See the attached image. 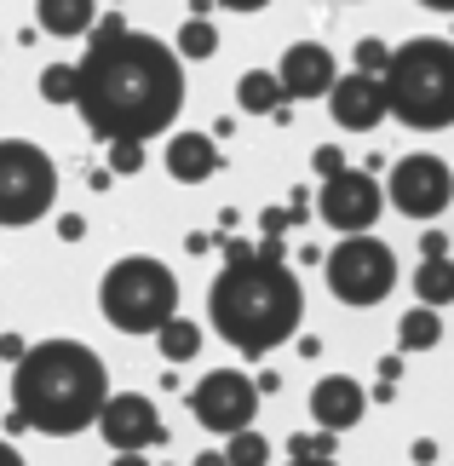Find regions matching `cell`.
I'll list each match as a JSON object with an SVG mask.
<instances>
[{
	"label": "cell",
	"instance_id": "6da1fadb",
	"mask_svg": "<svg viewBox=\"0 0 454 466\" xmlns=\"http://www.w3.org/2000/svg\"><path fill=\"white\" fill-rule=\"evenodd\" d=\"M81 93L76 110L86 133L104 145H150L173 133L185 110V58L178 46L156 41L144 29H126L121 12H104L81 52Z\"/></svg>",
	"mask_w": 454,
	"mask_h": 466
},
{
	"label": "cell",
	"instance_id": "7a4b0ae2",
	"mask_svg": "<svg viewBox=\"0 0 454 466\" xmlns=\"http://www.w3.org/2000/svg\"><path fill=\"white\" fill-rule=\"evenodd\" d=\"M207 322L230 339L242 357H270L299 334L305 322V289L288 271L282 237H259V248L242 259H225V271L207 289Z\"/></svg>",
	"mask_w": 454,
	"mask_h": 466
},
{
	"label": "cell",
	"instance_id": "3957f363",
	"mask_svg": "<svg viewBox=\"0 0 454 466\" xmlns=\"http://www.w3.org/2000/svg\"><path fill=\"white\" fill-rule=\"evenodd\" d=\"M110 403V363L86 339H35L12 369V409L41 438H81Z\"/></svg>",
	"mask_w": 454,
	"mask_h": 466
},
{
	"label": "cell",
	"instance_id": "277c9868",
	"mask_svg": "<svg viewBox=\"0 0 454 466\" xmlns=\"http://www.w3.org/2000/svg\"><path fill=\"white\" fill-rule=\"evenodd\" d=\"M386 93H391V121H403L409 133L454 127V41L414 35V41L391 46Z\"/></svg>",
	"mask_w": 454,
	"mask_h": 466
},
{
	"label": "cell",
	"instance_id": "5b68a950",
	"mask_svg": "<svg viewBox=\"0 0 454 466\" xmlns=\"http://www.w3.org/2000/svg\"><path fill=\"white\" fill-rule=\"evenodd\" d=\"M98 311L121 334H161L178 317V277L156 254H126L98 282Z\"/></svg>",
	"mask_w": 454,
	"mask_h": 466
},
{
	"label": "cell",
	"instance_id": "8992f818",
	"mask_svg": "<svg viewBox=\"0 0 454 466\" xmlns=\"http://www.w3.org/2000/svg\"><path fill=\"white\" fill-rule=\"evenodd\" d=\"M58 202V167L35 138H0V230L41 225Z\"/></svg>",
	"mask_w": 454,
	"mask_h": 466
},
{
	"label": "cell",
	"instance_id": "52a82bcc",
	"mask_svg": "<svg viewBox=\"0 0 454 466\" xmlns=\"http://www.w3.org/2000/svg\"><path fill=\"white\" fill-rule=\"evenodd\" d=\"M397 289V254L379 237H339V248L328 254V294L351 311L379 306Z\"/></svg>",
	"mask_w": 454,
	"mask_h": 466
},
{
	"label": "cell",
	"instance_id": "ba28073f",
	"mask_svg": "<svg viewBox=\"0 0 454 466\" xmlns=\"http://www.w3.org/2000/svg\"><path fill=\"white\" fill-rule=\"evenodd\" d=\"M386 202L403 213V219H438V213L454 202V167L443 156H431V150H414L403 161H391Z\"/></svg>",
	"mask_w": 454,
	"mask_h": 466
},
{
	"label": "cell",
	"instance_id": "9c48e42d",
	"mask_svg": "<svg viewBox=\"0 0 454 466\" xmlns=\"http://www.w3.org/2000/svg\"><path fill=\"white\" fill-rule=\"evenodd\" d=\"M259 380H247V374H236V369H213L196 380L190 391V415L207 426V432H219V438H236V432H247L253 420H259Z\"/></svg>",
	"mask_w": 454,
	"mask_h": 466
},
{
	"label": "cell",
	"instance_id": "30bf717a",
	"mask_svg": "<svg viewBox=\"0 0 454 466\" xmlns=\"http://www.w3.org/2000/svg\"><path fill=\"white\" fill-rule=\"evenodd\" d=\"M317 213L328 230H345V237H362V230L379 225V213H386V185L368 173V167H345L334 178H322L317 190Z\"/></svg>",
	"mask_w": 454,
	"mask_h": 466
},
{
	"label": "cell",
	"instance_id": "8fae6325",
	"mask_svg": "<svg viewBox=\"0 0 454 466\" xmlns=\"http://www.w3.org/2000/svg\"><path fill=\"white\" fill-rule=\"evenodd\" d=\"M98 438L110 443L116 455H144V450H156V443H167V426H161L156 403L144 398V391H110V403H104V415H98Z\"/></svg>",
	"mask_w": 454,
	"mask_h": 466
},
{
	"label": "cell",
	"instance_id": "7c38bea8",
	"mask_svg": "<svg viewBox=\"0 0 454 466\" xmlns=\"http://www.w3.org/2000/svg\"><path fill=\"white\" fill-rule=\"evenodd\" d=\"M328 116L339 121L345 133H374L379 121L391 116V93H386V81H379V76H362V69L339 76V81H334V93H328Z\"/></svg>",
	"mask_w": 454,
	"mask_h": 466
},
{
	"label": "cell",
	"instance_id": "4fadbf2b",
	"mask_svg": "<svg viewBox=\"0 0 454 466\" xmlns=\"http://www.w3.org/2000/svg\"><path fill=\"white\" fill-rule=\"evenodd\" d=\"M282 93L288 98H328L334 93V81H339V69H334V52L328 46H317V41H294L282 52Z\"/></svg>",
	"mask_w": 454,
	"mask_h": 466
},
{
	"label": "cell",
	"instance_id": "5bb4252c",
	"mask_svg": "<svg viewBox=\"0 0 454 466\" xmlns=\"http://www.w3.org/2000/svg\"><path fill=\"white\" fill-rule=\"evenodd\" d=\"M362 409H368V391H362L351 374H322L311 386V420L322 432H351L362 420Z\"/></svg>",
	"mask_w": 454,
	"mask_h": 466
},
{
	"label": "cell",
	"instance_id": "9a60e30c",
	"mask_svg": "<svg viewBox=\"0 0 454 466\" xmlns=\"http://www.w3.org/2000/svg\"><path fill=\"white\" fill-rule=\"evenodd\" d=\"M225 167V150L213 133H173L167 138V173L178 178V185H202V178H213Z\"/></svg>",
	"mask_w": 454,
	"mask_h": 466
},
{
	"label": "cell",
	"instance_id": "2e32d148",
	"mask_svg": "<svg viewBox=\"0 0 454 466\" xmlns=\"http://www.w3.org/2000/svg\"><path fill=\"white\" fill-rule=\"evenodd\" d=\"M35 24L52 41H81L98 29V0H35Z\"/></svg>",
	"mask_w": 454,
	"mask_h": 466
},
{
	"label": "cell",
	"instance_id": "e0dca14e",
	"mask_svg": "<svg viewBox=\"0 0 454 466\" xmlns=\"http://www.w3.org/2000/svg\"><path fill=\"white\" fill-rule=\"evenodd\" d=\"M282 76L277 69H247L242 81H236V104H242L247 116H277L282 110Z\"/></svg>",
	"mask_w": 454,
	"mask_h": 466
},
{
	"label": "cell",
	"instance_id": "ac0fdd59",
	"mask_svg": "<svg viewBox=\"0 0 454 466\" xmlns=\"http://www.w3.org/2000/svg\"><path fill=\"white\" fill-rule=\"evenodd\" d=\"M438 339H443L438 306H420V299H414V311H403V322H397V351H431Z\"/></svg>",
	"mask_w": 454,
	"mask_h": 466
},
{
	"label": "cell",
	"instance_id": "d6986e66",
	"mask_svg": "<svg viewBox=\"0 0 454 466\" xmlns=\"http://www.w3.org/2000/svg\"><path fill=\"white\" fill-rule=\"evenodd\" d=\"M414 299L443 311L454 299V259H420V265H414Z\"/></svg>",
	"mask_w": 454,
	"mask_h": 466
},
{
	"label": "cell",
	"instance_id": "ffe728a7",
	"mask_svg": "<svg viewBox=\"0 0 454 466\" xmlns=\"http://www.w3.org/2000/svg\"><path fill=\"white\" fill-rule=\"evenodd\" d=\"M178 58H190V64H207L213 52H219V29H213V17H185L178 24Z\"/></svg>",
	"mask_w": 454,
	"mask_h": 466
},
{
	"label": "cell",
	"instance_id": "44dd1931",
	"mask_svg": "<svg viewBox=\"0 0 454 466\" xmlns=\"http://www.w3.org/2000/svg\"><path fill=\"white\" fill-rule=\"evenodd\" d=\"M156 346H161V357H167V363H190V357L202 351V329H196L190 317H173L167 329L156 334Z\"/></svg>",
	"mask_w": 454,
	"mask_h": 466
},
{
	"label": "cell",
	"instance_id": "7402d4cb",
	"mask_svg": "<svg viewBox=\"0 0 454 466\" xmlns=\"http://www.w3.org/2000/svg\"><path fill=\"white\" fill-rule=\"evenodd\" d=\"M76 93H81V69L76 64H46L41 69V98L46 104H76Z\"/></svg>",
	"mask_w": 454,
	"mask_h": 466
},
{
	"label": "cell",
	"instance_id": "603a6c76",
	"mask_svg": "<svg viewBox=\"0 0 454 466\" xmlns=\"http://www.w3.org/2000/svg\"><path fill=\"white\" fill-rule=\"evenodd\" d=\"M225 461H230V466H270V438L247 426V432L225 438Z\"/></svg>",
	"mask_w": 454,
	"mask_h": 466
},
{
	"label": "cell",
	"instance_id": "cb8c5ba5",
	"mask_svg": "<svg viewBox=\"0 0 454 466\" xmlns=\"http://www.w3.org/2000/svg\"><path fill=\"white\" fill-rule=\"evenodd\" d=\"M334 438L339 432H322V426L317 432H299V438H288V455L294 461H334Z\"/></svg>",
	"mask_w": 454,
	"mask_h": 466
},
{
	"label": "cell",
	"instance_id": "d4e9b609",
	"mask_svg": "<svg viewBox=\"0 0 454 466\" xmlns=\"http://www.w3.org/2000/svg\"><path fill=\"white\" fill-rule=\"evenodd\" d=\"M351 64L362 69V76H379V81H386V69H391V46H386V41H374V35H368V41H357Z\"/></svg>",
	"mask_w": 454,
	"mask_h": 466
},
{
	"label": "cell",
	"instance_id": "484cf974",
	"mask_svg": "<svg viewBox=\"0 0 454 466\" xmlns=\"http://www.w3.org/2000/svg\"><path fill=\"white\" fill-rule=\"evenodd\" d=\"M110 173H116V178L144 173V145H110Z\"/></svg>",
	"mask_w": 454,
	"mask_h": 466
},
{
	"label": "cell",
	"instance_id": "4316f807",
	"mask_svg": "<svg viewBox=\"0 0 454 466\" xmlns=\"http://www.w3.org/2000/svg\"><path fill=\"white\" fill-rule=\"evenodd\" d=\"M311 173H317V178L345 173V150H339V145H317V150H311Z\"/></svg>",
	"mask_w": 454,
	"mask_h": 466
},
{
	"label": "cell",
	"instance_id": "83f0119b",
	"mask_svg": "<svg viewBox=\"0 0 454 466\" xmlns=\"http://www.w3.org/2000/svg\"><path fill=\"white\" fill-rule=\"evenodd\" d=\"M294 230V208H265L259 213V237H288Z\"/></svg>",
	"mask_w": 454,
	"mask_h": 466
},
{
	"label": "cell",
	"instance_id": "f1b7e54d",
	"mask_svg": "<svg viewBox=\"0 0 454 466\" xmlns=\"http://www.w3.org/2000/svg\"><path fill=\"white\" fill-rule=\"evenodd\" d=\"M24 357H29V339L6 329V334H0V363H12V369H17V363H24Z\"/></svg>",
	"mask_w": 454,
	"mask_h": 466
},
{
	"label": "cell",
	"instance_id": "f546056e",
	"mask_svg": "<svg viewBox=\"0 0 454 466\" xmlns=\"http://www.w3.org/2000/svg\"><path fill=\"white\" fill-rule=\"evenodd\" d=\"M420 259H449V237H443V230H426V237H420Z\"/></svg>",
	"mask_w": 454,
	"mask_h": 466
},
{
	"label": "cell",
	"instance_id": "4dcf8cb0",
	"mask_svg": "<svg viewBox=\"0 0 454 466\" xmlns=\"http://www.w3.org/2000/svg\"><path fill=\"white\" fill-rule=\"evenodd\" d=\"M58 237L64 242H81L86 237V219H81V213H58Z\"/></svg>",
	"mask_w": 454,
	"mask_h": 466
},
{
	"label": "cell",
	"instance_id": "1f68e13d",
	"mask_svg": "<svg viewBox=\"0 0 454 466\" xmlns=\"http://www.w3.org/2000/svg\"><path fill=\"white\" fill-rule=\"evenodd\" d=\"M397 374H403V351H397V357H379V380L397 386Z\"/></svg>",
	"mask_w": 454,
	"mask_h": 466
},
{
	"label": "cell",
	"instance_id": "d6a6232c",
	"mask_svg": "<svg viewBox=\"0 0 454 466\" xmlns=\"http://www.w3.org/2000/svg\"><path fill=\"white\" fill-rule=\"evenodd\" d=\"M0 466H29V461H24V450H17L12 438H0Z\"/></svg>",
	"mask_w": 454,
	"mask_h": 466
},
{
	"label": "cell",
	"instance_id": "836d02e7",
	"mask_svg": "<svg viewBox=\"0 0 454 466\" xmlns=\"http://www.w3.org/2000/svg\"><path fill=\"white\" fill-rule=\"evenodd\" d=\"M213 242H219V237H207V230H190V237H185V248H190V254H207Z\"/></svg>",
	"mask_w": 454,
	"mask_h": 466
},
{
	"label": "cell",
	"instance_id": "e575fe53",
	"mask_svg": "<svg viewBox=\"0 0 454 466\" xmlns=\"http://www.w3.org/2000/svg\"><path fill=\"white\" fill-rule=\"evenodd\" d=\"M409 455H414V466H426V461H438V443H431V438H420Z\"/></svg>",
	"mask_w": 454,
	"mask_h": 466
},
{
	"label": "cell",
	"instance_id": "d590c367",
	"mask_svg": "<svg viewBox=\"0 0 454 466\" xmlns=\"http://www.w3.org/2000/svg\"><path fill=\"white\" fill-rule=\"evenodd\" d=\"M213 6H225V12H259V6H270V0H213Z\"/></svg>",
	"mask_w": 454,
	"mask_h": 466
},
{
	"label": "cell",
	"instance_id": "8d00e7d4",
	"mask_svg": "<svg viewBox=\"0 0 454 466\" xmlns=\"http://www.w3.org/2000/svg\"><path fill=\"white\" fill-rule=\"evenodd\" d=\"M190 466H230V461H225V450H207V455H196Z\"/></svg>",
	"mask_w": 454,
	"mask_h": 466
},
{
	"label": "cell",
	"instance_id": "74e56055",
	"mask_svg": "<svg viewBox=\"0 0 454 466\" xmlns=\"http://www.w3.org/2000/svg\"><path fill=\"white\" fill-rule=\"evenodd\" d=\"M110 466H150V461H144V455H116Z\"/></svg>",
	"mask_w": 454,
	"mask_h": 466
},
{
	"label": "cell",
	"instance_id": "f35d334b",
	"mask_svg": "<svg viewBox=\"0 0 454 466\" xmlns=\"http://www.w3.org/2000/svg\"><path fill=\"white\" fill-rule=\"evenodd\" d=\"M213 12V0H190V17H207Z\"/></svg>",
	"mask_w": 454,
	"mask_h": 466
},
{
	"label": "cell",
	"instance_id": "ab89813d",
	"mask_svg": "<svg viewBox=\"0 0 454 466\" xmlns=\"http://www.w3.org/2000/svg\"><path fill=\"white\" fill-rule=\"evenodd\" d=\"M420 6H431V12H454V0H420Z\"/></svg>",
	"mask_w": 454,
	"mask_h": 466
},
{
	"label": "cell",
	"instance_id": "60d3db41",
	"mask_svg": "<svg viewBox=\"0 0 454 466\" xmlns=\"http://www.w3.org/2000/svg\"><path fill=\"white\" fill-rule=\"evenodd\" d=\"M294 466H339V461H294Z\"/></svg>",
	"mask_w": 454,
	"mask_h": 466
}]
</instances>
